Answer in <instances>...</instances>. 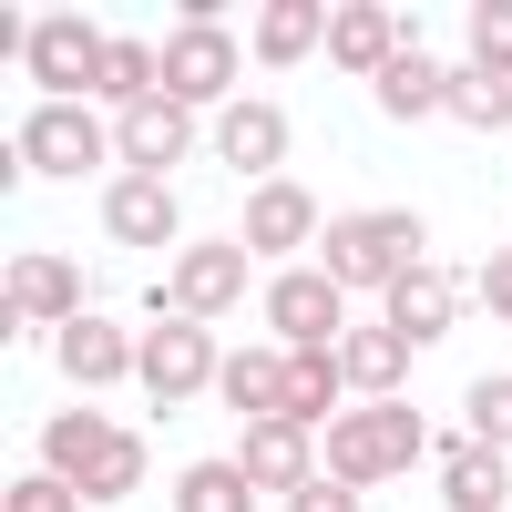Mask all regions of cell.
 Returning a JSON list of instances; mask_svg holds the SVG:
<instances>
[{"mask_svg": "<svg viewBox=\"0 0 512 512\" xmlns=\"http://www.w3.org/2000/svg\"><path fill=\"white\" fill-rule=\"evenodd\" d=\"M41 441H52V472L82 482V492H113V502H123V492L144 482V441H123L113 420H93V410H62Z\"/></svg>", "mask_w": 512, "mask_h": 512, "instance_id": "obj_1", "label": "cell"}, {"mask_svg": "<svg viewBox=\"0 0 512 512\" xmlns=\"http://www.w3.org/2000/svg\"><path fill=\"white\" fill-rule=\"evenodd\" d=\"M420 441H431V431H420V420L400 410V400H379V410H359V420H338V441H328V461H338V482H390V472H410V461H420Z\"/></svg>", "mask_w": 512, "mask_h": 512, "instance_id": "obj_2", "label": "cell"}, {"mask_svg": "<svg viewBox=\"0 0 512 512\" xmlns=\"http://www.w3.org/2000/svg\"><path fill=\"white\" fill-rule=\"evenodd\" d=\"M420 267V226L410 216H349V226H328V277L338 287H400Z\"/></svg>", "mask_w": 512, "mask_h": 512, "instance_id": "obj_3", "label": "cell"}, {"mask_svg": "<svg viewBox=\"0 0 512 512\" xmlns=\"http://www.w3.org/2000/svg\"><path fill=\"white\" fill-rule=\"evenodd\" d=\"M134 369H144V390H154V400H195L205 379H216V349H205V328H195V318H164V328L144 338V359H134Z\"/></svg>", "mask_w": 512, "mask_h": 512, "instance_id": "obj_4", "label": "cell"}, {"mask_svg": "<svg viewBox=\"0 0 512 512\" xmlns=\"http://www.w3.org/2000/svg\"><path fill=\"white\" fill-rule=\"evenodd\" d=\"M93 154H103V123L82 103H41L21 134V164H41V175H93Z\"/></svg>", "mask_w": 512, "mask_h": 512, "instance_id": "obj_5", "label": "cell"}, {"mask_svg": "<svg viewBox=\"0 0 512 512\" xmlns=\"http://www.w3.org/2000/svg\"><path fill=\"white\" fill-rule=\"evenodd\" d=\"M236 472L256 482V492H308V420H287V410H267L246 431V451H236Z\"/></svg>", "mask_w": 512, "mask_h": 512, "instance_id": "obj_6", "label": "cell"}, {"mask_svg": "<svg viewBox=\"0 0 512 512\" xmlns=\"http://www.w3.org/2000/svg\"><path fill=\"white\" fill-rule=\"evenodd\" d=\"M226 72H236L226 31H205V21L185 11V31L164 41V103H205V93H226Z\"/></svg>", "mask_w": 512, "mask_h": 512, "instance_id": "obj_7", "label": "cell"}, {"mask_svg": "<svg viewBox=\"0 0 512 512\" xmlns=\"http://www.w3.org/2000/svg\"><path fill=\"white\" fill-rule=\"evenodd\" d=\"M103 52H113V41H103L93 21H41V31H31V72L52 82V93H82V82H103Z\"/></svg>", "mask_w": 512, "mask_h": 512, "instance_id": "obj_8", "label": "cell"}, {"mask_svg": "<svg viewBox=\"0 0 512 512\" xmlns=\"http://www.w3.org/2000/svg\"><path fill=\"white\" fill-rule=\"evenodd\" d=\"M236 287H246V256H236V246H195V256H175V277H164V297H175V318H195V328L216 318V308H226Z\"/></svg>", "mask_w": 512, "mask_h": 512, "instance_id": "obj_9", "label": "cell"}, {"mask_svg": "<svg viewBox=\"0 0 512 512\" xmlns=\"http://www.w3.org/2000/svg\"><path fill=\"white\" fill-rule=\"evenodd\" d=\"M113 144L144 164V175H164L185 144H195V123H185V103H164V93H144V103H123V123H113Z\"/></svg>", "mask_w": 512, "mask_h": 512, "instance_id": "obj_10", "label": "cell"}, {"mask_svg": "<svg viewBox=\"0 0 512 512\" xmlns=\"http://www.w3.org/2000/svg\"><path fill=\"white\" fill-rule=\"evenodd\" d=\"M11 318H82V277L62 256H11Z\"/></svg>", "mask_w": 512, "mask_h": 512, "instance_id": "obj_11", "label": "cell"}, {"mask_svg": "<svg viewBox=\"0 0 512 512\" xmlns=\"http://www.w3.org/2000/svg\"><path fill=\"white\" fill-rule=\"evenodd\" d=\"M216 154L236 164V175H267V185H277V154H287V113H277V103H236V113H226V134H216Z\"/></svg>", "mask_w": 512, "mask_h": 512, "instance_id": "obj_12", "label": "cell"}, {"mask_svg": "<svg viewBox=\"0 0 512 512\" xmlns=\"http://www.w3.org/2000/svg\"><path fill=\"white\" fill-rule=\"evenodd\" d=\"M103 226H113V246H164V236H175V195H164V175L113 185L103 195Z\"/></svg>", "mask_w": 512, "mask_h": 512, "instance_id": "obj_13", "label": "cell"}, {"mask_svg": "<svg viewBox=\"0 0 512 512\" xmlns=\"http://www.w3.org/2000/svg\"><path fill=\"white\" fill-rule=\"evenodd\" d=\"M400 11H328V52L349 62V72H390L400 62Z\"/></svg>", "mask_w": 512, "mask_h": 512, "instance_id": "obj_14", "label": "cell"}, {"mask_svg": "<svg viewBox=\"0 0 512 512\" xmlns=\"http://www.w3.org/2000/svg\"><path fill=\"white\" fill-rule=\"evenodd\" d=\"M308 236H318V205L297 195V185H256V195H246V246L287 256V246H308Z\"/></svg>", "mask_w": 512, "mask_h": 512, "instance_id": "obj_15", "label": "cell"}, {"mask_svg": "<svg viewBox=\"0 0 512 512\" xmlns=\"http://www.w3.org/2000/svg\"><path fill=\"white\" fill-rule=\"evenodd\" d=\"M461 318V297H451V277H431V267H410L400 287H390V328L410 338V349H420V338H441Z\"/></svg>", "mask_w": 512, "mask_h": 512, "instance_id": "obj_16", "label": "cell"}, {"mask_svg": "<svg viewBox=\"0 0 512 512\" xmlns=\"http://www.w3.org/2000/svg\"><path fill=\"white\" fill-rule=\"evenodd\" d=\"M338 379H359L369 400H390L400 379H410V338H400V328H359L349 349H338Z\"/></svg>", "mask_w": 512, "mask_h": 512, "instance_id": "obj_17", "label": "cell"}, {"mask_svg": "<svg viewBox=\"0 0 512 512\" xmlns=\"http://www.w3.org/2000/svg\"><path fill=\"white\" fill-rule=\"evenodd\" d=\"M144 349H123V328H103V318H72L62 328V369L82 379V390H103V379H123Z\"/></svg>", "mask_w": 512, "mask_h": 512, "instance_id": "obj_18", "label": "cell"}, {"mask_svg": "<svg viewBox=\"0 0 512 512\" xmlns=\"http://www.w3.org/2000/svg\"><path fill=\"white\" fill-rule=\"evenodd\" d=\"M277 328L318 349V338L338 328V277H287V287H277Z\"/></svg>", "mask_w": 512, "mask_h": 512, "instance_id": "obj_19", "label": "cell"}, {"mask_svg": "<svg viewBox=\"0 0 512 512\" xmlns=\"http://www.w3.org/2000/svg\"><path fill=\"white\" fill-rule=\"evenodd\" d=\"M441 492H451V512H502V451H492V441H482V451H451Z\"/></svg>", "mask_w": 512, "mask_h": 512, "instance_id": "obj_20", "label": "cell"}, {"mask_svg": "<svg viewBox=\"0 0 512 512\" xmlns=\"http://www.w3.org/2000/svg\"><path fill=\"white\" fill-rule=\"evenodd\" d=\"M256 502V482L236 472V461H195V472L175 482V512H246Z\"/></svg>", "mask_w": 512, "mask_h": 512, "instance_id": "obj_21", "label": "cell"}, {"mask_svg": "<svg viewBox=\"0 0 512 512\" xmlns=\"http://www.w3.org/2000/svg\"><path fill=\"white\" fill-rule=\"evenodd\" d=\"M318 31H328V21L308 11V0H267V11H256V52H267V62H297Z\"/></svg>", "mask_w": 512, "mask_h": 512, "instance_id": "obj_22", "label": "cell"}, {"mask_svg": "<svg viewBox=\"0 0 512 512\" xmlns=\"http://www.w3.org/2000/svg\"><path fill=\"white\" fill-rule=\"evenodd\" d=\"M226 400L267 420V410L287 400V359H277V349H256V359H226Z\"/></svg>", "mask_w": 512, "mask_h": 512, "instance_id": "obj_23", "label": "cell"}, {"mask_svg": "<svg viewBox=\"0 0 512 512\" xmlns=\"http://www.w3.org/2000/svg\"><path fill=\"white\" fill-rule=\"evenodd\" d=\"M441 113H461V123H502V113H512V82L472 62V72H451V93H441Z\"/></svg>", "mask_w": 512, "mask_h": 512, "instance_id": "obj_24", "label": "cell"}, {"mask_svg": "<svg viewBox=\"0 0 512 512\" xmlns=\"http://www.w3.org/2000/svg\"><path fill=\"white\" fill-rule=\"evenodd\" d=\"M441 93H451V82H441L431 62H420V52H400L390 72H379V103H390V113H431Z\"/></svg>", "mask_w": 512, "mask_h": 512, "instance_id": "obj_25", "label": "cell"}, {"mask_svg": "<svg viewBox=\"0 0 512 512\" xmlns=\"http://www.w3.org/2000/svg\"><path fill=\"white\" fill-rule=\"evenodd\" d=\"M328 400H338V359H287V400H277V410H287V420H318Z\"/></svg>", "mask_w": 512, "mask_h": 512, "instance_id": "obj_26", "label": "cell"}, {"mask_svg": "<svg viewBox=\"0 0 512 512\" xmlns=\"http://www.w3.org/2000/svg\"><path fill=\"white\" fill-rule=\"evenodd\" d=\"M472 52H482V72L512 82V0H482V11H472Z\"/></svg>", "mask_w": 512, "mask_h": 512, "instance_id": "obj_27", "label": "cell"}, {"mask_svg": "<svg viewBox=\"0 0 512 512\" xmlns=\"http://www.w3.org/2000/svg\"><path fill=\"white\" fill-rule=\"evenodd\" d=\"M472 431H482L492 451L512 441V379H482V390H472Z\"/></svg>", "mask_w": 512, "mask_h": 512, "instance_id": "obj_28", "label": "cell"}, {"mask_svg": "<svg viewBox=\"0 0 512 512\" xmlns=\"http://www.w3.org/2000/svg\"><path fill=\"white\" fill-rule=\"evenodd\" d=\"M154 72H164V62H144L134 41H113V52H103V93H134V103H144V82H154Z\"/></svg>", "mask_w": 512, "mask_h": 512, "instance_id": "obj_29", "label": "cell"}, {"mask_svg": "<svg viewBox=\"0 0 512 512\" xmlns=\"http://www.w3.org/2000/svg\"><path fill=\"white\" fill-rule=\"evenodd\" d=\"M11 512H72V482L41 472V482H11Z\"/></svg>", "mask_w": 512, "mask_h": 512, "instance_id": "obj_30", "label": "cell"}, {"mask_svg": "<svg viewBox=\"0 0 512 512\" xmlns=\"http://www.w3.org/2000/svg\"><path fill=\"white\" fill-rule=\"evenodd\" d=\"M287 512H359L349 482H308V492H287Z\"/></svg>", "mask_w": 512, "mask_h": 512, "instance_id": "obj_31", "label": "cell"}, {"mask_svg": "<svg viewBox=\"0 0 512 512\" xmlns=\"http://www.w3.org/2000/svg\"><path fill=\"white\" fill-rule=\"evenodd\" d=\"M482 297H492V308H502V318H512V246H502V256H492V287H482Z\"/></svg>", "mask_w": 512, "mask_h": 512, "instance_id": "obj_32", "label": "cell"}]
</instances>
